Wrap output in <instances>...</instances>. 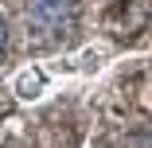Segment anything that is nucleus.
Returning a JSON list of instances; mask_svg holds the SVG:
<instances>
[{"mask_svg":"<svg viewBox=\"0 0 152 148\" xmlns=\"http://www.w3.org/2000/svg\"><path fill=\"white\" fill-rule=\"evenodd\" d=\"M27 35L35 43H58L74 35L78 27V4L74 0H27Z\"/></svg>","mask_w":152,"mask_h":148,"instance_id":"1","label":"nucleus"},{"mask_svg":"<svg viewBox=\"0 0 152 148\" xmlns=\"http://www.w3.org/2000/svg\"><path fill=\"white\" fill-rule=\"evenodd\" d=\"M51 86V70L47 66H23L16 78H12V94L20 101H39Z\"/></svg>","mask_w":152,"mask_h":148,"instance_id":"2","label":"nucleus"},{"mask_svg":"<svg viewBox=\"0 0 152 148\" xmlns=\"http://www.w3.org/2000/svg\"><path fill=\"white\" fill-rule=\"evenodd\" d=\"M109 47H86L78 58H74V63H78V74L82 78H94V74H102L105 66H109Z\"/></svg>","mask_w":152,"mask_h":148,"instance_id":"3","label":"nucleus"},{"mask_svg":"<svg viewBox=\"0 0 152 148\" xmlns=\"http://www.w3.org/2000/svg\"><path fill=\"white\" fill-rule=\"evenodd\" d=\"M4 47H8V23H4V16H0V55H4Z\"/></svg>","mask_w":152,"mask_h":148,"instance_id":"4","label":"nucleus"}]
</instances>
